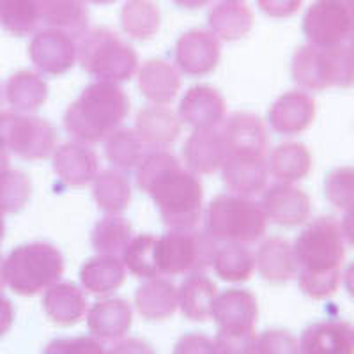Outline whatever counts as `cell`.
I'll list each match as a JSON object with an SVG mask.
<instances>
[{"label":"cell","mask_w":354,"mask_h":354,"mask_svg":"<svg viewBox=\"0 0 354 354\" xmlns=\"http://www.w3.org/2000/svg\"><path fill=\"white\" fill-rule=\"evenodd\" d=\"M303 32L319 48H338L354 37V0H315L303 18Z\"/></svg>","instance_id":"9c48e42d"},{"label":"cell","mask_w":354,"mask_h":354,"mask_svg":"<svg viewBox=\"0 0 354 354\" xmlns=\"http://www.w3.org/2000/svg\"><path fill=\"white\" fill-rule=\"evenodd\" d=\"M181 77L169 62L154 59L138 69V88L147 100L154 103H170L179 93Z\"/></svg>","instance_id":"484cf974"},{"label":"cell","mask_w":354,"mask_h":354,"mask_svg":"<svg viewBox=\"0 0 354 354\" xmlns=\"http://www.w3.org/2000/svg\"><path fill=\"white\" fill-rule=\"evenodd\" d=\"M4 230H6V225H4V220H2V213H0V239H2V236H4Z\"/></svg>","instance_id":"db71d44e"},{"label":"cell","mask_w":354,"mask_h":354,"mask_svg":"<svg viewBox=\"0 0 354 354\" xmlns=\"http://www.w3.org/2000/svg\"><path fill=\"white\" fill-rule=\"evenodd\" d=\"M88 2H94V4H110V2H115V0H88Z\"/></svg>","instance_id":"11a10c76"},{"label":"cell","mask_w":354,"mask_h":354,"mask_svg":"<svg viewBox=\"0 0 354 354\" xmlns=\"http://www.w3.org/2000/svg\"><path fill=\"white\" fill-rule=\"evenodd\" d=\"M227 153L229 151H254L266 154L268 133L264 122L254 113H234L223 128Z\"/></svg>","instance_id":"83f0119b"},{"label":"cell","mask_w":354,"mask_h":354,"mask_svg":"<svg viewBox=\"0 0 354 354\" xmlns=\"http://www.w3.org/2000/svg\"><path fill=\"white\" fill-rule=\"evenodd\" d=\"M346 286H347V290H349V294L354 298V266H351L349 270H347Z\"/></svg>","instance_id":"816d5d0a"},{"label":"cell","mask_w":354,"mask_h":354,"mask_svg":"<svg viewBox=\"0 0 354 354\" xmlns=\"http://www.w3.org/2000/svg\"><path fill=\"white\" fill-rule=\"evenodd\" d=\"M93 195L105 213L119 214L128 207L131 189L128 179L122 174L117 170H105L94 177Z\"/></svg>","instance_id":"e575fe53"},{"label":"cell","mask_w":354,"mask_h":354,"mask_svg":"<svg viewBox=\"0 0 354 354\" xmlns=\"http://www.w3.org/2000/svg\"><path fill=\"white\" fill-rule=\"evenodd\" d=\"M160 9L153 0H126L122 6V30L133 39H151L160 30Z\"/></svg>","instance_id":"836d02e7"},{"label":"cell","mask_w":354,"mask_h":354,"mask_svg":"<svg viewBox=\"0 0 354 354\" xmlns=\"http://www.w3.org/2000/svg\"><path fill=\"white\" fill-rule=\"evenodd\" d=\"M177 66L192 77H202L216 68L220 61V39L207 30H189L176 44Z\"/></svg>","instance_id":"7c38bea8"},{"label":"cell","mask_w":354,"mask_h":354,"mask_svg":"<svg viewBox=\"0 0 354 354\" xmlns=\"http://www.w3.org/2000/svg\"><path fill=\"white\" fill-rule=\"evenodd\" d=\"M257 2L261 11L268 17L287 18L299 11L303 0H257Z\"/></svg>","instance_id":"7dc6e473"},{"label":"cell","mask_w":354,"mask_h":354,"mask_svg":"<svg viewBox=\"0 0 354 354\" xmlns=\"http://www.w3.org/2000/svg\"><path fill=\"white\" fill-rule=\"evenodd\" d=\"M326 194L338 207H347L354 202V172L353 170H337L328 177Z\"/></svg>","instance_id":"ee69618b"},{"label":"cell","mask_w":354,"mask_h":354,"mask_svg":"<svg viewBox=\"0 0 354 354\" xmlns=\"http://www.w3.org/2000/svg\"><path fill=\"white\" fill-rule=\"evenodd\" d=\"M43 354H109L96 337L57 338L46 346Z\"/></svg>","instance_id":"7bdbcfd3"},{"label":"cell","mask_w":354,"mask_h":354,"mask_svg":"<svg viewBox=\"0 0 354 354\" xmlns=\"http://www.w3.org/2000/svg\"><path fill=\"white\" fill-rule=\"evenodd\" d=\"M270 170L283 183L298 181L310 170V154L301 144H282L270 156Z\"/></svg>","instance_id":"d590c367"},{"label":"cell","mask_w":354,"mask_h":354,"mask_svg":"<svg viewBox=\"0 0 354 354\" xmlns=\"http://www.w3.org/2000/svg\"><path fill=\"white\" fill-rule=\"evenodd\" d=\"M209 25L218 39H241L254 27V12L241 0H225L209 12Z\"/></svg>","instance_id":"4dcf8cb0"},{"label":"cell","mask_w":354,"mask_h":354,"mask_svg":"<svg viewBox=\"0 0 354 354\" xmlns=\"http://www.w3.org/2000/svg\"><path fill=\"white\" fill-rule=\"evenodd\" d=\"M314 100L305 93H287L278 97L270 110V124L282 135H296L314 119Z\"/></svg>","instance_id":"ffe728a7"},{"label":"cell","mask_w":354,"mask_h":354,"mask_svg":"<svg viewBox=\"0 0 354 354\" xmlns=\"http://www.w3.org/2000/svg\"><path fill=\"white\" fill-rule=\"evenodd\" d=\"M266 154L254 151H229L221 167V177L234 195L250 197L264 189L268 183Z\"/></svg>","instance_id":"8fae6325"},{"label":"cell","mask_w":354,"mask_h":354,"mask_svg":"<svg viewBox=\"0 0 354 354\" xmlns=\"http://www.w3.org/2000/svg\"><path fill=\"white\" fill-rule=\"evenodd\" d=\"M292 75L299 85L308 88L347 85L354 80V55L346 46H303L294 55Z\"/></svg>","instance_id":"ba28073f"},{"label":"cell","mask_w":354,"mask_h":354,"mask_svg":"<svg viewBox=\"0 0 354 354\" xmlns=\"http://www.w3.org/2000/svg\"><path fill=\"white\" fill-rule=\"evenodd\" d=\"M181 131V121L167 106H145L137 115V135L153 147H165L176 142Z\"/></svg>","instance_id":"d4e9b609"},{"label":"cell","mask_w":354,"mask_h":354,"mask_svg":"<svg viewBox=\"0 0 354 354\" xmlns=\"http://www.w3.org/2000/svg\"><path fill=\"white\" fill-rule=\"evenodd\" d=\"M44 310L53 322L61 326H73L84 317L87 310L85 296L75 283H55L44 294Z\"/></svg>","instance_id":"f546056e"},{"label":"cell","mask_w":354,"mask_h":354,"mask_svg":"<svg viewBox=\"0 0 354 354\" xmlns=\"http://www.w3.org/2000/svg\"><path fill=\"white\" fill-rule=\"evenodd\" d=\"M216 241L207 232H197L194 229L170 230L156 239L154 261L158 273L172 274L197 273L211 266Z\"/></svg>","instance_id":"52a82bcc"},{"label":"cell","mask_w":354,"mask_h":354,"mask_svg":"<svg viewBox=\"0 0 354 354\" xmlns=\"http://www.w3.org/2000/svg\"><path fill=\"white\" fill-rule=\"evenodd\" d=\"M93 246L103 255L124 254L126 246L131 241V225L124 218L109 214L96 223L93 230Z\"/></svg>","instance_id":"74e56055"},{"label":"cell","mask_w":354,"mask_h":354,"mask_svg":"<svg viewBox=\"0 0 354 354\" xmlns=\"http://www.w3.org/2000/svg\"><path fill=\"white\" fill-rule=\"evenodd\" d=\"M55 142V129L44 119L0 113V149H11L25 160H46Z\"/></svg>","instance_id":"30bf717a"},{"label":"cell","mask_w":354,"mask_h":354,"mask_svg":"<svg viewBox=\"0 0 354 354\" xmlns=\"http://www.w3.org/2000/svg\"><path fill=\"white\" fill-rule=\"evenodd\" d=\"M299 354H354V330L344 321H324L306 328Z\"/></svg>","instance_id":"2e32d148"},{"label":"cell","mask_w":354,"mask_h":354,"mask_svg":"<svg viewBox=\"0 0 354 354\" xmlns=\"http://www.w3.org/2000/svg\"><path fill=\"white\" fill-rule=\"evenodd\" d=\"M156 236L144 234L138 238L131 239L129 245L126 246L122 261L124 266L131 271L135 277L140 278H158L156 261H154V248H156Z\"/></svg>","instance_id":"ab89813d"},{"label":"cell","mask_w":354,"mask_h":354,"mask_svg":"<svg viewBox=\"0 0 354 354\" xmlns=\"http://www.w3.org/2000/svg\"><path fill=\"white\" fill-rule=\"evenodd\" d=\"M225 101L216 88L195 85L185 94L179 115L195 129H214L225 119Z\"/></svg>","instance_id":"5bb4252c"},{"label":"cell","mask_w":354,"mask_h":354,"mask_svg":"<svg viewBox=\"0 0 354 354\" xmlns=\"http://www.w3.org/2000/svg\"><path fill=\"white\" fill-rule=\"evenodd\" d=\"M105 154L119 169L133 170L145 156L144 142L133 129H115L105 138Z\"/></svg>","instance_id":"f35d334b"},{"label":"cell","mask_w":354,"mask_h":354,"mask_svg":"<svg viewBox=\"0 0 354 354\" xmlns=\"http://www.w3.org/2000/svg\"><path fill=\"white\" fill-rule=\"evenodd\" d=\"M30 59L41 71L62 75L77 61V44L71 36L57 28L36 34L30 43Z\"/></svg>","instance_id":"4fadbf2b"},{"label":"cell","mask_w":354,"mask_h":354,"mask_svg":"<svg viewBox=\"0 0 354 354\" xmlns=\"http://www.w3.org/2000/svg\"><path fill=\"white\" fill-rule=\"evenodd\" d=\"M128 112L129 100L119 85L96 82L85 87L66 110L64 128L77 140L96 144L119 129Z\"/></svg>","instance_id":"3957f363"},{"label":"cell","mask_w":354,"mask_h":354,"mask_svg":"<svg viewBox=\"0 0 354 354\" xmlns=\"http://www.w3.org/2000/svg\"><path fill=\"white\" fill-rule=\"evenodd\" d=\"M138 314L149 321H165L177 310V287L165 278H149L135 294Z\"/></svg>","instance_id":"cb8c5ba5"},{"label":"cell","mask_w":354,"mask_h":354,"mask_svg":"<svg viewBox=\"0 0 354 354\" xmlns=\"http://www.w3.org/2000/svg\"><path fill=\"white\" fill-rule=\"evenodd\" d=\"M137 185L160 209L172 230L194 229L202 216L204 189L198 177L183 169L174 154L153 151L137 167Z\"/></svg>","instance_id":"6da1fadb"},{"label":"cell","mask_w":354,"mask_h":354,"mask_svg":"<svg viewBox=\"0 0 354 354\" xmlns=\"http://www.w3.org/2000/svg\"><path fill=\"white\" fill-rule=\"evenodd\" d=\"M32 185L25 174L6 169L0 172V213L20 211L30 198Z\"/></svg>","instance_id":"60d3db41"},{"label":"cell","mask_w":354,"mask_h":354,"mask_svg":"<svg viewBox=\"0 0 354 354\" xmlns=\"http://www.w3.org/2000/svg\"><path fill=\"white\" fill-rule=\"evenodd\" d=\"M268 214L259 202L241 195H218L205 213V232L216 243H254L268 229Z\"/></svg>","instance_id":"5b68a950"},{"label":"cell","mask_w":354,"mask_h":354,"mask_svg":"<svg viewBox=\"0 0 354 354\" xmlns=\"http://www.w3.org/2000/svg\"><path fill=\"white\" fill-rule=\"evenodd\" d=\"M131 306L124 299H105L94 303L87 312L88 330L103 340H119L131 326Z\"/></svg>","instance_id":"7402d4cb"},{"label":"cell","mask_w":354,"mask_h":354,"mask_svg":"<svg viewBox=\"0 0 354 354\" xmlns=\"http://www.w3.org/2000/svg\"><path fill=\"white\" fill-rule=\"evenodd\" d=\"M174 354H218L214 342L202 333H188L179 338Z\"/></svg>","instance_id":"bcb514c9"},{"label":"cell","mask_w":354,"mask_h":354,"mask_svg":"<svg viewBox=\"0 0 354 354\" xmlns=\"http://www.w3.org/2000/svg\"><path fill=\"white\" fill-rule=\"evenodd\" d=\"M64 273V257L48 243L18 246L6 259L2 274L9 289L21 296H34L50 289Z\"/></svg>","instance_id":"277c9868"},{"label":"cell","mask_w":354,"mask_h":354,"mask_svg":"<svg viewBox=\"0 0 354 354\" xmlns=\"http://www.w3.org/2000/svg\"><path fill=\"white\" fill-rule=\"evenodd\" d=\"M216 296V283L197 271V273H189V277H186L185 282L181 283L177 290V303L185 317H188L189 321L204 322L213 317Z\"/></svg>","instance_id":"44dd1931"},{"label":"cell","mask_w":354,"mask_h":354,"mask_svg":"<svg viewBox=\"0 0 354 354\" xmlns=\"http://www.w3.org/2000/svg\"><path fill=\"white\" fill-rule=\"evenodd\" d=\"M257 315V299L245 289H227L214 299L213 319L220 330H252Z\"/></svg>","instance_id":"9a60e30c"},{"label":"cell","mask_w":354,"mask_h":354,"mask_svg":"<svg viewBox=\"0 0 354 354\" xmlns=\"http://www.w3.org/2000/svg\"><path fill=\"white\" fill-rule=\"evenodd\" d=\"M39 21V0H0V25L8 32L28 36Z\"/></svg>","instance_id":"8d00e7d4"},{"label":"cell","mask_w":354,"mask_h":354,"mask_svg":"<svg viewBox=\"0 0 354 354\" xmlns=\"http://www.w3.org/2000/svg\"><path fill=\"white\" fill-rule=\"evenodd\" d=\"M126 266L117 255H103L88 259L80 270V282L93 294H109L124 283Z\"/></svg>","instance_id":"f1b7e54d"},{"label":"cell","mask_w":354,"mask_h":354,"mask_svg":"<svg viewBox=\"0 0 354 354\" xmlns=\"http://www.w3.org/2000/svg\"><path fill=\"white\" fill-rule=\"evenodd\" d=\"M262 207L268 218L280 225H298L310 213L308 197L289 183L271 186L266 192Z\"/></svg>","instance_id":"ac0fdd59"},{"label":"cell","mask_w":354,"mask_h":354,"mask_svg":"<svg viewBox=\"0 0 354 354\" xmlns=\"http://www.w3.org/2000/svg\"><path fill=\"white\" fill-rule=\"evenodd\" d=\"M2 268H4V262H2V257H0V287L4 286V274H2Z\"/></svg>","instance_id":"f5cc1de1"},{"label":"cell","mask_w":354,"mask_h":354,"mask_svg":"<svg viewBox=\"0 0 354 354\" xmlns=\"http://www.w3.org/2000/svg\"><path fill=\"white\" fill-rule=\"evenodd\" d=\"M80 64L85 71L100 82H126L137 73L138 57L115 32L105 27L88 30L80 37L77 48Z\"/></svg>","instance_id":"8992f818"},{"label":"cell","mask_w":354,"mask_h":354,"mask_svg":"<svg viewBox=\"0 0 354 354\" xmlns=\"http://www.w3.org/2000/svg\"><path fill=\"white\" fill-rule=\"evenodd\" d=\"M12 317H15V312H12L11 301L0 294V337L9 331L12 324Z\"/></svg>","instance_id":"681fc988"},{"label":"cell","mask_w":354,"mask_h":354,"mask_svg":"<svg viewBox=\"0 0 354 354\" xmlns=\"http://www.w3.org/2000/svg\"><path fill=\"white\" fill-rule=\"evenodd\" d=\"M294 255L298 266H301L299 286L303 292L321 299L337 290V270L344 257L337 221L319 218L310 223L294 245Z\"/></svg>","instance_id":"7a4b0ae2"},{"label":"cell","mask_w":354,"mask_h":354,"mask_svg":"<svg viewBox=\"0 0 354 354\" xmlns=\"http://www.w3.org/2000/svg\"><path fill=\"white\" fill-rule=\"evenodd\" d=\"M213 342L218 354H255V347H257L255 328L238 331L218 330Z\"/></svg>","instance_id":"b9f144b4"},{"label":"cell","mask_w":354,"mask_h":354,"mask_svg":"<svg viewBox=\"0 0 354 354\" xmlns=\"http://www.w3.org/2000/svg\"><path fill=\"white\" fill-rule=\"evenodd\" d=\"M53 170L66 185L85 186L96 177V153L75 142L61 145L53 154Z\"/></svg>","instance_id":"d6986e66"},{"label":"cell","mask_w":354,"mask_h":354,"mask_svg":"<svg viewBox=\"0 0 354 354\" xmlns=\"http://www.w3.org/2000/svg\"><path fill=\"white\" fill-rule=\"evenodd\" d=\"M109 354H156L153 347L142 338H122L110 349Z\"/></svg>","instance_id":"c3c4849f"},{"label":"cell","mask_w":354,"mask_h":354,"mask_svg":"<svg viewBox=\"0 0 354 354\" xmlns=\"http://www.w3.org/2000/svg\"><path fill=\"white\" fill-rule=\"evenodd\" d=\"M41 20L71 37L87 32L88 11L84 0H39Z\"/></svg>","instance_id":"4316f807"},{"label":"cell","mask_w":354,"mask_h":354,"mask_svg":"<svg viewBox=\"0 0 354 354\" xmlns=\"http://www.w3.org/2000/svg\"><path fill=\"white\" fill-rule=\"evenodd\" d=\"M262 278L268 282H287L298 271L294 248L283 238H268L261 243L255 255Z\"/></svg>","instance_id":"603a6c76"},{"label":"cell","mask_w":354,"mask_h":354,"mask_svg":"<svg viewBox=\"0 0 354 354\" xmlns=\"http://www.w3.org/2000/svg\"><path fill=\"white\" fill-rule=\"evenodd\" d=\"M211 266L225 282H246L254 274L255 255L243 243H216Z\"/></svg>","instance_id":"1f68e13d"},{"label":"cell","mask_w":354,"mask_h":354,"mask_svg":"<svg viewBox=\"0 0 354 354\" xmlns=\"http://www.w3.org/2000/svg\"><path fill=\"white\" fill-rule=\"evenodd\" d=\"M179 8H185V9H198V8H204L209 0H174Z\"/></svg>","instance_id":"f907efd6"},{"label":"cell","mask_w":354,"mask_h":354,"mask_svg":"<svg viewBox=\"0 0 354 354\" xmlns=\"http://www.w3.org/2000/svg\"><path fill=\"white\" fill-rule=\"evenodd\" d=\"M9 105L21 112H34L48 97V85L32 71H20L6 85Z\"/></svg>","instance_id":"d6a6232c"},{"label":"cell","mask_w":354,"mask_h":354,"mask_svg":"<svg viewBox=\"0 0 354 354\" xmlns=\"http://www.w3.org/2000/svg\"><path fill=\"white\" fill-rule=\"evenodd\" d=\"M255 354H299V346L287 331L270 330L257 338Z\"/></svg>","instance_id":"f6af8a7d"},{"label":"cell","mask_w":354,"mask_h":354,"mask_svg":"<svg viewBox=\"0 0 354 354\" xmlns=\"http://www.w3.org/2000/svg\"><path fill=\"white\" fill-rule=\"evenodd\" d=\"M227 144L223 133L214 129H197L185 144V160L197 174H214L223 167Z\"/></svg>","instance_id":"e0dca14e"}]
</instances>
